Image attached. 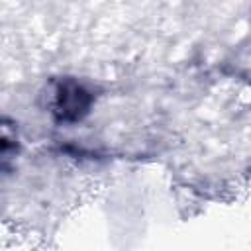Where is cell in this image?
<instances>
[{
    "instance_id": "obj_1",
    "label": "cell",
    "mask_w": 251,
    "mask_h": 251,
    "mask_svg": "<svg viewBox=\"0 0 251 251\" xmlns=\"http://www.w3.org/2000/svg\"><path fill=\"white\" fill-rule=\"evenodd\" d=\"M90 106V94L76 82H65L55 96V112L65 122L80 120Z\"/></svg>"
}]
</instances>
